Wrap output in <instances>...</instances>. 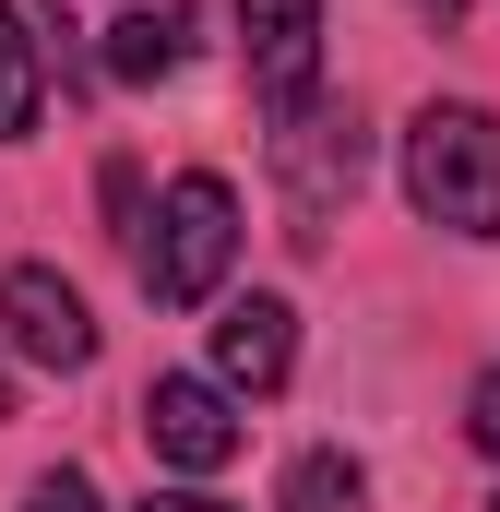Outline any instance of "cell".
Returning a JSON list of instances; mask_svg holds the SVG:
<instances>
[{"label": "cell", "mask_w": 500, "mask_h": 512, "mask_svg": "<svg viewBox=\"0 0 500 512\" xmlns=\"http://www.w3.org/2000/svg\"><path fill=\"white\" fill-rule=\"evenodd\" d=\"M489 512H500V501H489Z\"/></svg>", "instance_id": "obj_16"}, {"label": "cell", "mask_w": 500, "mask_h": 512, "mask_svg": "<svg viewBox=\"0 0 500 512\" xmlns=\"http://www.w3.org/2000/svg\"><path fill=\"white\" fill-rule=\"evenodd\" d=\"M298 370V310L286 298H227L215 310V382L227 393H274Z\"/></svg>", "instance_id": "obj_7"}, {"label": "cell", "mask_w": 500, "mask_h": 512, "mask_svg": "<svg viewBox=\"0 0 500 512\" xmlns=\"http://www.w3.org/2000/svg\"><path fill=\"white\" fill-rule=\"evenodd\" d=\"M227 262H239V191L215 167H179L155 227H143V298L155 310H203L227 286Z\"/></svg>", "instance_id": "obj_2"}, {"label": "cell", "mask_w": 500, "mask_h": 512, "mask_svg": "<svg viewBox=\"0 0 500 512\" xmlns=\"http://www.w3.org/2000/svg\"><path fill=\"white\" fill-rule=\"evenodd\" d=\"M274 512H370L358 453H298V465H286V489H274Z\"/></svg>", "instance_id": "obj_10"}, {"label": "cell", "mask_w": 500, "mask_h": 512, "mask_svg": "<svg viewBox=\"0 0 500 512\" xmlns=\"http://www.w3.org/2000/svg\"><path fill=\"white\" fill-rule=\"evenodd\" d=\"M131 512H239V501H215V489H155V501H131Z\"/></svg>", "instance_id": "obj_13"}, {"label": "cell", "mask_w": 500, "mask_h": 512, "mask_svg": "<svg viewBox=\"0 0 500 512\" xmlns=\"http://www.w3.org/2000/svg\"><path fill=\"white\" fill-rule=\"evenodd\" d=\"M405 203L429 215V227H453V239H500V120L489 108H417L405 120Z\"/></svg>", "instance_id": "obj_1"}, {"label": "cell", "mask_w": 500, "mask_h": 512, "mask_svg": "<svg viewBox=\"0 0 500 512\" xmlns=\"http://www.w3.org/2000/svg\"><path fill=\"white\" fill-rule=\"evenodd\" d=\"M239 60H250V96L286 120L322 96V0H239Z\"/></svg>", "instance_id": "obj_6"}, {"label": "cell", "mask_w": 500, "mask_h": 512, "mask_svg": "<svg viewBox=\"0 0 500 512\" xmlns=\"http://www.w3.org/2000/svg\"><path fill=\"white\" fill-rule=\"evenodd\" d=\"M36 108H48V60H36V24L0 0V143H24Z\"/></svg>", "instance_id": "obj_9"}, {"label": "cell", "mask_w": 500, "mask_h": 512, "mask_svg": "<svg viewBox=\"0 0 500 512\" xmlns=\"http://www.w3.org/2000/svg\"><path fill=\"white\" fill-rule=\"evenodd\" d=\"M191 36H203V24H191V0L120 12V24H108V48H96V72H108V84H167V72L191 60Z\"/></svg>", "instance_id": "obj_8"}, {"label": "cell", "mask_w": 500, "mask_h": 512, "mask_svg": "<svg viewBox=\"0 0 500 512\" xmlns=\"http://www.w3.org/2000/svg\"><path fill=\"white\" fill-rule=\"evenodd\" d=\"M358 167H370V131L358 108H286L274 120V179H286V215H298V239H322L334 215H346V191H358Z\"/></svg>", "instance_id": "obj_3"}, {"label": "cell", "mask_w": 500, "mask_h": 512, "mask_svg": "<svg viewBox=\"0 0 500 512\" xmlns=\"http://www.w3.org/2000/svg\"><path fill=\"white\" fill-rule=\"evenodd\" d=\"M0 346L36 358V370H96V310L72 298V274L12 262V274H0Z\"/></svg>", "instance_id": "obj_5"}, {"label": "cell", "mask_w": 500, "mask_h": 512, "mask_svg": "<svg viewBox=\"0 0 500 512\" xmlns=\"http://www.w3.org/2000/svg\"><path fill=\"white\" fill-rule=\"evenodd\" d=\"M465 441L500 465V370H477V393H465Z\"/></svg>", "instance_id": "obj_12"}, {"label": "cell", "mask_w": 500, "mask_h": 512, "mask_svg": "<svg viewBox=\"0 0 500 512\" xmlns=\"http://www.w3.org/2000/svg\"><path fill=\"white\" fill-rule=\"evenodd\" d=\"M24 512H108V501H96V477H84V465H48V477L24 489Z\"/></svg>", "instance_id": "obj_11"}, {"label": "cell", "mask_w": 500, "mask_h": 512, "mask_svg": "<svg viewBox=\"0 0 500 512\" xmlns=\"http://www.w3.org/2000/svg\"><path fill=\"white\" fill-rule=\"evenodd\" d=\"M143 441H155V465L215 477V465L239 453V393L203 382V370H155V382H143Z\"/></svg>", "instance_id": "obj_4"}, {"label": "cell", "mask_w": 500, "mask_h": 512, "mask_svg": "<svg viewBox=\"0 0 500 512\" xmlns=\"http://www.w3.org/2000/svg\"><path fill=\"white\" fill-rule=\"evenodd\" d=\"M417 12H441V24H453V12H465V0H417Z\"/></svg>", "instance_id": "obj_14"}, {"label": "cell", "mask_w": 500, "mask_h": 512, "mask_svg": "<svg viewBox=\"0 0 500 512\" xmlns=\"http://www.w3.org/2000/svg\"><path fill=\"white\" fill-rule=\"evenodd\" d=\"M0 417H12V370H0Z\"/></svg>", "instance_id": "obj_15"}]
</instances>
